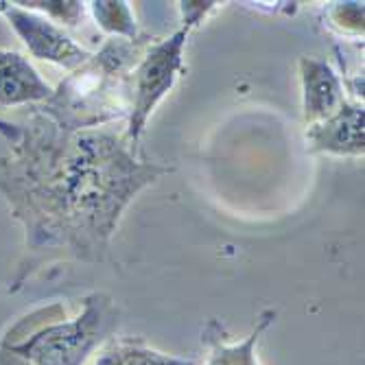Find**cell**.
<instances>
[{
	"label": "cell",
	"instance_id": "6da1fadb",
	"mask_svg": "<svg viewBox=\"0 0 365 365\" xmlns=\"http://www.w3.org/2000/svg\"><path fill=\"white\" fill-rule=\"evenodd\" d=\"M173 167L136 155L112 129L68 131L33 112L0 158V195L24 227L14 291L46 258L103 262L129 204Z\"/></svg>",
	"mask_w": 365,
	"mask_h": 365
},
{
	"label": "cell",
	"instance_id": "7a4b0ae2",
	"mask_svg": "<svg viewBox=\"0 0 365 365\" xmlns=\"http://www.w3.org/2000/svg\"><path fill=\"white\" fill-rule=\"evenodd\" d=\"M155 38L140 40L108 38L106 44L75 68L38 112L68 131L103 129V125L127 118L131 98V71L143 51Z\"/></svg>",
	"mask_w": 365,
	"mask_h": 365
},
{
	"label": "cell",
	"instance_id": "3957f363",
	"mask_svg": "<svg viewBox=\"0 0 365 365\" xmlns=\"http://www.w3.org/2000/svg\"><path fill=\"white\" fill-rule=\"evenodd\" d=\"M83 311L71 322H57L11 350L33 365H83L90 354L103 348L118 328V307L112 295L96 291L86 295Z\"/></svg>",
	"mask_w": 365,
	"mask_h": 365
},
{
	"label": "cell",
	"instance_id": "277c9868",
	"mask_svg": "<svg viewBox=\"0 0 365 365\" xmlns=\"http://www.w3.org/2000/svg\"><path fill=\"white\" fill-rule=\"evenodd\" d=\"M190 36L188 26H180L171 38L153 40L131 71V98L127 127L123 131L129 147H138L147 123L184 73V48Z\"/></svg>",
	"mask_w": 365,
	"mask_h": 365
},
{
	"label": "cell",
	"instance_id": "5b68a950",
	"mask_svg": "<svg viewBox=\"0 0 365 365\" xmlns=\"http://www.w3.org/2000/svg\"><path fill=\"white\" fill-rule=\"evenodd\" d=\"M0 14L7 18L29 53L42 61H51L73 73L92 55L88 48L77 44L59 24L51 22L38 11L24 9L18 3H0Z\"/></svg>",
	"mask_w": 365,
	"mask_h": 365
},
{
	"label": "cell",
	"instance_id": "8992f818",
	"mask_svg": "<svg viewBox=\"0 0 365 365\" xmlns=\"http://www.w3.org/2000/svg\"><path fill=\"white\" fill-rule=\"evenodd\" d=\"M363 103L348 101L326 120L307 127V151L319 155H346L359 158L365 153V131H363Z\"/></svg>",
	"mask_w": 365,
	"mask_h": 365
},
{
	"label": "cell",
	"instance_id": "52a82bcc",
	"mask_svg": "<svg viewBox=\"0 0 365 365\" xmlns=\"http://www.w3.org/2000/svg\"><path fill=\"white\" fill-rule=\"evenodd\" d=\"M297 68L302 83V118L307 127L333 116L348 101L344 79L326 59L302 57Z\"/></svg>",
	"mask_w": 365,
	"mask_h": 365
},
{
	"label": "cell",
	"instance_id": "ba28073f",
	"mask_svg": "<svg viewBox=\"0 0 365 365\" xmlns=\"http://www.w3.org/2000/svg\"><path fill=\"white\" fill-rule=\"evenodd\" d=\"M51 94L53 88L22 53L0 48V108L44 103Z\"/></svg>",
	"mask_w": 365,
	"mask_h": 365
},
{
	"label": "cell",
	"instance_id": "9c48e42d",
	"mask_svg": "<svg viewBox=\"0 0 365 365\" xmlns=\"http://www.w3.org/2000/svg\"><path fill=\"white\" fill-rule=\"evenodd\" d=\"M274 319H276L274 309L262 311L252 328V333L243 341H237V344L227 341L225 330L217 319H208V324L202 330L204 341L208 346L204 365H260L256 356V346L260 337L264 335V330L274 324Z\"/></svg>",
	"mask_w": 365,
	"mask_h": 365
},
{
	"label": "cell",
	"instance_id": "30bf717a",
	"mask_svg": "<svg viewBox=\"0 0 365 365\" xmlns=\"http://www.w3.org/2000/svg\"><path fill=\"white\" fill-rule=\"evenodd\" d=\"M94 365H199V361L160 352L140 337H112L103 344Z\"/></svg>",
	"mask_w": 365,
	"mask_h": 365
},
{
	"label": "cell",
	"instance_id": "8fae6325",
	"mask_svg": "<svg viewBox=\"0 0 365 365\" xmlns=\"http://www.w3.org/2000/svg\"><path fill=\"white\" fill-rule=\"evenodd\" d=\"M92 18L98 29H103L110 38H123V40H140L145 33H140L136 16L131 11L129 3L123 0H94L90 3Z\"/></svg>",
	"mask_w": 365,
	"mask_h": 365
},
{
	"label": "cell",
	"instance_id": "7c38bea8",
	"mask_svg": "<svg viewBox=\"0 0 365 365\" xmlns=\"http://www.w3.org/2000/svg\"><path fill=\"white\" fill-rule=\"evenodd\" d=\"M24 9L38 11L42 16H46L51 22L59 24L63 29L66 26H77L83 16H86V7L83 3H77V0H71V3H55V0H48V3H18Z\"/></svg>",
	"mask_w": 365,
	"mask_h": 365
},
{
	"label": "cell",
	"instance_id": "4fadbf2b",
	"mask_svg": "<svg viewBox=\"0 0 365 365\" xmlns=\"http://www.w3.org/2000/svg\"><path fill=\"white\" fill-rule=\"evenodd\" d=\"M330 20L344 33L363 36V3H335L330 9Z\"/></svg>",
	"mask_w": 365,
	"mask_h": 365
},
{
	"label": "cell",
	"instance_id": "5bb4252c",
	"mask_svg": "<svg viewBox=\"0 0 365 365\" xmlns=\"http://www.w3.org/2000/svg\"><path fill=\"white\" fill-rule=\"evenodd\" d=\"M219 3H212V0H186V3H180V11H182V22L188 29H195L199 22H204V18L217 7Z\"/></svg>",
	"mask_w": 365,
	"mask_h": 365
},
{
	"label": "cell",
	"instance_id": "9a60e30c",
	"mask_svg": "<svg viewBox=\"0 0 365 365\" xmlns=\"http://www.w3.org/2000/svg\"><path fill=\"white\" fill-rule=\"evenodd\" d=\"M0 136H3L5 140H9V145H16L22 136V127L16 123H9L5 118H0Z\"/></svg>",
	"mask_w": 365,
	"mask_h": 365
}]
</instances>
